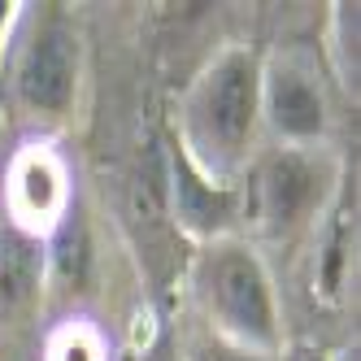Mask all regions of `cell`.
<instances>
[{
    "label": "cell",
    "mask_w": 361,
    "mask_h": 361,
    "mask_svg": "<svg viewBox=\"0 0 361 361\" xmlns=\"http://www.w3.org/2000/svg\"><path fill=\"white\" fill-rule=\"evenodd\" d=\"M74 87V39L61 27L35 35L27 61H22V96L35 109H61Z\"/></svg>",
    "instance_id": "6da1fadb"
},
{
    "label": "cell",
    "mask_w": 361,
    "mask_h": 361,
    "mask_svg": "<svg viewBox=\"0 0 361 361\" xmlns=\"http://www.w3.org/2000/svg\"><path fill=\"white\" fill-rule=\"evenodd\" d=\"M252 66L244 57H231L226 66H218V74L209 79V92H204V122L209 131L235 148L248 126H252Z\"/></svg>",
    "instance_id": "7a4b0ae2"
},
{
    "label": "cell",
    "mask_w": 361,
    "mask_h": 361,
    "mask_svg": "<svg viewBox=\"0 0 361 361\" xmlns=\"http://www.w3.org/2000/svg\"><path fill=\"white\" fill-rule=\"evenodd\" d=\"M218 305L244 335L270 340V296H266L262 270L248 257H226L218 266Z\"/></svg>",
    "instance_id": "3957f363"
},
{
    "label": "cell",
    "mask_w": 361,
    "mask_h": 361,
    "mask_svg": "<svg viewBox=\"0 0 361 361\" xmlns=\"http://www.w3.org/2000/svg\"><path fill=\"white\" fill-rule=\"evenodd\" d=\"M270 114L283 131L292 135H314L322 126V100L300 74H274L270 83Z\"/></svg>",
    "instance_id": "277c9868"
},
{
    "label": "cell",
    "mask_w": 361,
    "mask_h": 361,
    "mask_svg": "<svg viewBox=\"0 0 361 361\" xmlns=\"http://www.w3.org/2000/svg\"><path fill=\"white\" fill-rule=\"evenodd\" d=\"M35 274H39V257L35 244L5 231L0 235V296L5 300H22L35 288Z\"/></svg>",
    "instance_id": "5b68a950"
},
{
    "label": "cell",
    "mask_w": 361,
    "mask_h": 361,
    "mask_svg": "<svg viewBox=\"0 0 361 361\" xmlns=\"http://www.w3.org/2000/svg\"><path fill=\"white\" fill-rule=\"evenodd\" d=\"M57 200H61V178H57L53 161L27 157V161L18 166V204H22V214L48 218V214L57 209Z\"/></svg>",
    "instance_id": "8992f818"
},
{
    "label": "cell",
    "mask_w": 361,
    "mask_h": 361,
    "mask_svg": "<svg viewBox=\"0 0 361 361\" xmlns=\"http://www.w3.org/2000/svg\"><path fill=\"white\" fill-rule=\"evenodd\" d=\"M309 196V170L300 161H274L266 174V200L274 218H292L300 200Z\"/></svg>",
    "instance_id": "52a82bcc"
},
{
    "label": "cell",
    "mask_w": 361,
    "mask_h": 361,
    "mask_svg": "<svg viewBox=\"0 0 361 361\" xmlns=\"http://www.w3.org/2000/svg\"><path fill=\"white\" fill-rule=\"evenodd\" d=\"M178 209H183V218H192L200 226H214L218 214H222V200L204 192L188 170H178Z\"/></svg>",
    "instance_id": "ba28073f"
},
{
    "label": "cell",
    "mask_w": 361,
    "mask_h": 361,
    "mask_svg": "<svg viewBox=\"0 0 361 361\" xmlns=\"http://www.w3.org/2000/svg\"><path fill=\"white\" fill-rule=\"evenodd\" d=\"M57 361H100V357H96L92 340H83V335H66V340L57 344Z\"/></svg>",
    "instance_id": "9c48e42d"
},
{
    "label": "cell",
    "mask_w": 361,
    "mask_h": 361,
    "mask_svg": "<svg viewBox=\"0 0 361 361\" xmlns=\"http://www.w3.org/2000/svg\"><path fill=\"white\" fill-rule=\"evenodd\" d=\"M61 270H66V279H70V274L79 279V270H83V244L74 240V235L61 240Z\"/></svg>",
    "instance_id": "30bf717a"
},
{
    "label": "cell",
    "mask_w": 361,
    "mask_h": 361,
    "mask_svg": "<svg viewBox=\"0 0 361 361\" xmlns=\"http://www.w3.org/2000/svg\"><path fill=\"white\" fill-rule=\"evenodd\" d=\"M222 361H235V357H222Z\"/></svg>",
    "instance_id": "8fae6325"
}]
</instances>
